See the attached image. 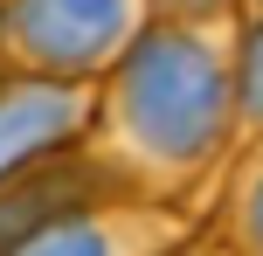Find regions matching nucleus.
I'll return each mask as SVG.
<instances>
[{"mask_svg": "<svg viewBox=\"0 0 263 256\" xmlns=\"http://www.w3.org/2000/svg\"><path fill=\"white\" fill-rule=\"evenodd\" d=\"M90 111H97V90H83V83H49V76H21V69L7 76L0 69V194L35 180L63 152H83Z\"/></svg>", "mask_w": 263, "mask_h": 256, "instance_id": "obj_3", "label": "nucleus"}, {"mask_svg": "<svg viewBox=\"0 0 263 256\" xmlns=\"http://www.w3.org/2000/svg\"><path fill=\"white\" fill-rule=\"evenodd\" d=\"M236 111H242V139H263V21L236 35Z\"/></svg>", "mask_w": 263, "mask_h": 256, "instance_id": "obj_6", "label": "nucleus"}, {"mask_svg": "<svg viewBox=\"0 0 263 256\" xmlns=\"http://www.w3.org/2000/svg\"><path fill=\"white\" fill-rule=\"evenodd\" d=\"M0 63H7V0H0Z\"/></svg>", "mask_w": 263, "mask_h": 256, "instance_id": "obj_9", "label": "nucleus"}, {"mask_svg": "<svg viewBox=\"0 0 263 256\" xmlns=\"http://www.w3.org/2000/svg\"><path fill=\"white\" fill-rule=\"evenodd\" d=\"M242 7H250V21H263V0H242Z\"/></svg>", "mask_w": 263, "mask_h": 256, "instance_id": "obj_10", "label": "nucleus"}, {"mask_svg": "<svg viewBox=\"0 0 263 256\" xmlns=\"http://www.w3.org/2000/svg\"><path fill=\"white\" fill-rule=\"evenodd\" d=\"M153 28V0H7V55L21 76L97 83Z\"/></svg>", "mask_w": 263, "mask_h": 256, "instance_id": "obj_2", "label": "nucleus"}, {"mask_svg": "<svg viewBox=\"0 0 263 256\" xmlns=\"http://www.w3.org/2000/svg\"><path fill=\"white\" fill-rule=\"evenodd\" d=\"M173 256H229V249H222V235H215V229H194V235H187Z\"/></svg>", "mask_w": 263, "mask_h": 256, "instance_id": "obj_8", "label": "nucleus"}, {"mask_svg": "<svg viewBox=\"0 0 263 256\" xmlns=\"http://www.w3.org/2000/svg\"><path fill=\"white\" fill-rule=\"evenodd\" d=\"M187 222L173 208H145V201H90L69 215L28 229L21 243H7L0 256H173L187 243Z\"/></svg>", "mask_w": 263, "mask_h": 256, "instance_id": "obj_4", "label": "nucleus"}, {"mask_svg": "<svg viewBox=\"0 0 263 256\" xmlns=\"http://www.w3.org/2000/svg\"><path fill=\"white\" fill-rule=\"evenodd\" d=\"M242 0H153V21H236Z\"/></svg>", "mask_w": 263, "mask_h": 256, "instance_id": "obj_7", "label": "nucleus"}, {"mask_svg": "<svg viewBox=\"0 0 263 256\" xmlns=\"http://www.w3.org/2000/svg\"><path fill=\"white\" fill-rule=\"evenodd\" d=\"M229 256H263V139H250L236 166H229V194H222V222H215Z\"/></svg>", "mask_w": 263, "mask_h": 256, "instance_id": "obj_5", "label": "nucleus"}, {"mask_svg": "<svg viewBox=\"0 0 263 256\" xmlns=\"http://www.w3.org/2000/svg\"><path fill=\"white\" fill-rule=\"evenodd\" d=\"M236 111V21H153L97 83L90 152L125 201L173 208L229 166Z\"/></svg>", "mask_w": 263, "mask_h": 256, "instance_id": "obj_1", "label": "nucleus"}]
</instances>
